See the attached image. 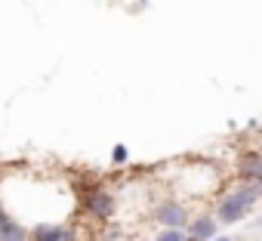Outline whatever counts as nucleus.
Masks as SVG:
<instances>
[{"label":"nucleus","mask_w":262,"mask_h":241,"mask_svg":"<svg viewBox=\"0 0 262 241\" xmlns=\"http://www.w3.org/2000/svg\"><path fill=\"white\" fill-rule=\"evenodd\" d=\"M86 210H90V216L99 219V223L111 219L114 210H117V198H114V192H108V189H102V186L90 189V192H86Z\"/></svg>","instance_id":"3"},{"label":"nucleus","mask_w":262,"mask_h":241,"mask_svg":"<svg viewBox=\"0 0 262 241\" xmlns=\"http://www.w3.org/2000/svg\"><path fill=\"white\" fill-rule=\"evenodd\" d=\"M256 201H259V195H256V183H244V179H237L231 189H225L222 192V198L216 201V223H222V226H234V223H241L253 207H256Z\"/></svg>","instance_id":"1"},{"label":"nucleus","mask_w":262,"mask_h":241,"mask_svg":"<svg viewBox=\"0 0 262 241\" xmlns=\"http://www.w3.org/2000/svg\"><path fill=\"white\" fill-rule=\"evenodd\" d=\"M213 241H234V238H231V235H216Z\"/></svg>","instance_id":"10"},{"label":"nucleus","mask_w":262,"mask_h":241,"mask_svg":"<svg viewBox=\"0 0 262 241\" xmlns=\"http://www.w3.org/2000/svg\"><path fill=\"white\" fill-rule=\"evenodd\" d=\"M256 149H259V152H262V136H259V146H256Z\"/></svg>","instance_id":"12"},{"label":"nucleus","mask_w":262,"mask_h":241,"mask_svg":"<svg viewBox=\"0 0 262 241\" xmlns=\"http://www.w3.org/2000/svg\"><path fill=\"white\" fill-rule=\"evenodd\" d=\"M151 241H155V238H151Z\"/></svg>","instance_id":"14"},{"label":"nucleus","mask_w":262,"mask_h":241,"mask_svg":"<svg viewBox=\"0 0 262 241\" xmlns=\"http://www.w3.org/2000/svg\"><path fill=\"white\" fill-rule=\"evenodd\" d=\"M185 235H188V241H213L219 235V223L213 213H191Z\"/></svg>","instance_id":"4"},{"label":"nucleus","mask_w":262,"mask_h":241,"mask_svg":"<svg viewBox=\"0 0 262 241\" xmlns=\"http://www.w3.org/2000/svg\"><path fill=\"white\" fill-rule=\"evenodd\" d=\"M126 158H129L126 146H114L111 149V164H126Z\"/></svg>","instance_id":"9"},{"label":"nucleus","mask_w":262,"mask_h":241,"mask_svg":"<svg viewBox=\"0 0 262 241\" xmlns=\"http://www.w3.org/2000/svg\"><path fill=\"white\" fill-rule=\"evenodd\" d=\"M259 136H262V124H259Z\"/></svg>","instance_id":"13"},{"label":"nucleus","mask_w":262,"mask_h":241,"mask_svg":"<svg viewBox=\"0 0 262 241\" xmlns=\"http://www.w3.org/2000/svg\"><path fill=\"white\" fill-rule=\"evenodd\" d=\"M31 241H77V238L65 223H34Z\"/></svg>","instance_id":"6"},{"label":"nucleus","mask_w":262,"mask_h":241,"mask_svg":"<svg viewBox=\"0 0 262 241\" xmlns=\"http://www.w3.org/2000/svg\"><path fill=\"white\" fill-rule=\"evenodd\" d=\"M0 241H31V229L25 223H19L16 216H10L0 226Z\"/></svg>","instance_id":"7"},{"label":"nucleus","mask_w":262,"mask_h":241,"mask_svg":"<svg viewBox=\"0 0 262 241\" xmlns=\"http://www.w3.org/2000/svg\"><path fill=\"white\" fill-rule=\"evenodd\" d=\"M155 223L161 226V229H185L188 226V219H191V210H188V204L185 201H179V198H164V201H158L155 204Z\"/></svg>","instance_id":"2"},{"label":"nucleus","mask_w":262,"mask_h":241,"mask_svg":"<svg viewBox=\"0 0 262 241\" xmlns=\"http://www.w3.org/2000/svg\"><path fill=\"white\" fill-rule=\"evenodd\" d=\"M256 195H259V198H262V183H256Z\"/></svg>","instance_id":"11"},{"label":"nucleus","mask_w":262,"mask_h":241,"mask_svg":"<svg viewBox=\"0 0 262 241\" xmlns=\"http://www.w3.org/2000/svg\"><path fill=\"white\" fill-rule=\"evenodd\" d=\"M155 241H188V235H185V229H161Z\"/></svg>","instance_id":"8"},{"label":"nucleus","mask_w":262,"mask_h":241,"mask_svg":"<svg viewBox=\"0 0 262 241\" xmlns=\"http://www.w3.org/2000/svg\"><path fill=\"white\" fill-rule=\"evenodd\" d=\"M237 179H244V183H262V152L259 149H247L237 158Z\"/></svg>","instance_id":"5"}]
</instances>
